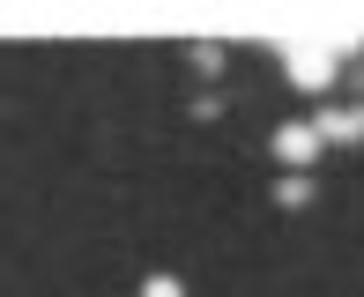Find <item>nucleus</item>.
<instances>
[{
  "mask_svg": "<svg viewBox=\"0 0 364 297\" xmlns=\"http://www.w3.org/2000/svg\"><path fill=\"white\" fill-rule=\"evenodd\" d=\"M283 60H290V82L297 90H327V82H335V53H327L320 38H283Z\"/></svg>",
  "mask_w": 364,
  "mask_h": 297,
  "instance_id": "1",
  "label": "nucleus"
},
{
  "mask_svg": "<svg viewBox=\"0 0 364 297\" xmlns=\"http://www.w3.org/2000/svg\"><path fill=\"white\" fill-rule=\"evenodd\" d=\"M320 148H327V134L312 119H290V126H275V156L290 163V171H312L320 163Z\"/></svg>",
  "mask_w": 364,
  "mask_h": 297,
  "instance_id": "2",
  "label": "nucleus"
},
{
  "mask_svg": "<svg viewBox=\"0 0 364 297\" xmlns=\"http://www.w3.org/2000/svg\"><path fill=\"white\" fill-rule=\"evenodd\" d=\"M312 126H320L327 141L357 148V141H364V104H335V112H320V119H312Z\"/></svg>",
  "mask_w": 364,
  "mask_h": 297,
  "instance_id": "3",
  "label": "nucleus"
},
{
  "mask_svg": "<svg viewBox=\"0 0 364 297\" xmlns=\"http://www.w3.org/2000/svg\"><path fill=\"white\" fill-rule=\"evenodd\" d=\"M275 201H283V208H305L312 201V178L305 171H283V178H275Z\"/></svg>",
  "mask_w": 364,
  "mask_h": 297,
  "instance_id": "4",
  "label": "nucleus"
},
{
  "mask_svg": "<svg viewBox=\"0 0 364 297\" xmlns=\"http://www.w3.org/2000/svg\"><path fill=\"white\" fill-rule=\"evenodd\" d=\"M193 75H223V45H193Z\"/></svg>",
  "mask_w": 364,
  "mask_h": 297,
  "instance_id": "5",
  "label": "nucleus"
},
{
  "mask_svg": "<svg viewBox=\"0 0 364 297\" xmlns=\"http://www.w3.org/2000/svg\"><path fill=\"white\" fill-rule=\"evenodd\" d=\"M141 297H186V283H178V275H149Z\"/></svg>",
  "mask_w": 364,
  "mask_h": 297,
  "instance_id": "6",
  "label": "nucleus"
}]
</instances>
